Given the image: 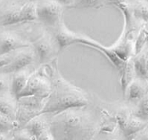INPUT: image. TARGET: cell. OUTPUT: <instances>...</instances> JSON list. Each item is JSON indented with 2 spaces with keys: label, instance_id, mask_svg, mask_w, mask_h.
<instances>
[{
  "label": "cell",
  "instance_id": "cell-1",
  "mask_svg": "<svg viewBox=\"0 0 148 140\" xmlns=\"http://www.w3.org/2000/svg\"><path fill=\"white\" fill-rule=\"evenodd\" d=\"M87 106L69 109L53 115L49 130L54 140H92L97 126Z\"/></svg>",
  "mask_w": 148,
  "mask_h": 140
},
{
  "label": "cell",
  "instance_id": "cell-2",
  "mask_svg": "<svg viewBox=\"0 0 148 140\" xmlns=\"http://www.w3.org/2000/svg\"><path fill=\"white\" fill-rule=\"evenodd\" d=\"M51 93L46 99L41 114L56 115L73 108H82L88 105V97L81 89L72 85L57 72L53 73ZM40 114V115H41Z\"/></svg>",
  "mask_w": 148,
  "mask_h": 140
},
{
  "label": "cell",
  "instance_id": "cell-3",
  "mask_svg": "<svg viewBox=\"0 0 148 140\" xmlns=\"http://www.w3.org/2000/svg\"><path fill=\"white\" fill-rule=\"evenodd\" d=\"M36 3L29 2H10L0 4V26L29 22L37 20Z\"/></svg>",
  "mask_w": 148,
  "mask_h": 140
},
{
  "label": "cell",
  "instance_id": "cell-4",
  "mask_svg": "<svg viewBox=\"0 0 148 140\" xmlns=\"http://www.w3.org/2000/svg\"><path fill=\"white\" fill-rule=\"evenodd\" d=\"M47 98L37 96L21 97L16 100V121L19 129L34 117L41 114Z\"/></svg>",
  "mask_w": 148,
  "mask_h": 140
},
{
  "label": "cell",
  "instance_id": "cell-5",
  "mask_svg": "<svg viewBox=\"0 0 148 140\" xmlns=\"http://www.w3.org/2000/svg\"><path fill=\"white\" fill-rule=\"evenodd\" d=\"M63 6L58 1H39L36 3L37 20L50 28H57L62 22Z\"/></svg>",
  "mask_w": 148,
  "mask_h": 140
},
{
  "label": "cell",
  "instance_id": "cell-6",
  "mask_svg": "<svg viewBox=\"0 0 148 140\" xmlns=\"http://www.w3.org/2000/svg\"><path fill=\"white\" fill-rule=\"evenodd\" d=\"M51 81L42 74L34 73L29 75L23 90L21 92L16 100L21 97L29 96H37L48 98L51 93Z\"/></svg>",
  "mask_w": 148,
  "mask_h": 140
},
{
  "label": "cell",
  "instance_id": "cell-7",
  "mask_svg": "<svg viewBox=\"0 0 148 140\" xmlns=\"http://www.w3.org/2000/svg\"><path fill=\"white\" fill-rule=\"evenodd\" d=\"M35 58L36 56L32 47L16 50L14 53L11 62L7 67L1 69L0 72L13 75L15 73L26 69L34 62Z\"/></svg>",
  "mask_w": 148,
  "mask_h": 140
},
{
  "label": "cell",
  "instance_id": "cell-8",
  "mask_svg": "<svg viewBox=\"0 0 148 140\" xmlns=\"http://www.w3.org/2000/svg\"><path fill=\"white\" fill-rule=\"evenodd\" d=\"M28 47H30V43L17 32L0 30V56Z\"/></svg>",
  "mask_w": 148,
  "mask_h": 140
},
{
  "label": "cell",
  "instance_id": "cell-9",
  "mask_svg": "<svg viewBox=\"0 0 148 140\" xmlns=\"http://www.w3.org/2000/svg\"><path fill=\"white\" fill-rule=\"evenodd\" d=\"M32 48L39 62L46 63L54 57L58 46L53 36L49 33H44L34 40Z\"/></svg>",
  "mask_w": 148,
  "mask_h": 140
},
{
  "label": "cell",
  "instance_id": "cell-10",
  "mask_svg": "<svg viewBox=\"0 0 148 140\" xmlns=\"http://www.w3.org/2000/svg\"><path fill=\"white\" fill-rule=\"evenodd\" d=\"M79 36L80 34L74 33L68 29L62 21L57 27L56 33L53 35L59 51L63 50L72 44H78Z\"/></svg>",
  "mask_w": 148,
  "mask_h": 140
},
{
  "label": "cell",
  "instance_id": "cell-11",
  "mask_svg": "<svg viewBox=\"0 0 148 140\" xmlns=\"http://www.w3.org/2000/svg\"><path fill=\"white\" fill-rule=\"evenodd\" d=\"M124 97L129 102H139L147 93V86L144 80L134 79L124 91Z\"/></svg>",
  "mask_w": 148,
  "mask_h": 140
},
{
  "label": "cell",
  "instance_id": "cell-12",
  "mask_svg": "<svg viewBox=\"0 0 148 140\" xmlns=\"http://www.w3.org/2000/svg\"><path fill=\"white\" fill-rule=\"evenodd\" d=\"M46 114H41L28 121L22 128L29 132L35 139L49 128V121L46 120Z\"/></svg>",
  "mask_w": 148,
  "mask_h": 140
},
{
  "label": "cell",
  "instance_id": "cell-13",
  "mask_svg": "<svg viewBox=\"0 0 148 140\" xmlns=\"http://www.w3.org/2000/svg\"><path fill=\"white\" fill-rule=\"evenodd\" d=\"M0 113L16 121V98L11 91L0 93Z\"/></svg>",
  "mask_w": 148,
  "mask_h": 140
},
{
  "label": "cell",
  "instance_id": "cell-14",
  "mask_svg": "<svg viewBox=\"0 0 148 140\" xmlns=\"http://www.w3.org/2000/svg\"><path fill=\"white\" fill-rule=\"evenodd\" d=\"M148 126V123L139 120L134 116L133 113L132 116L129 118L128 122L124 126L122 130H120L123 134L124 138L126 140L132 139L138 134L139 132L143 131Z\"/></svg>",
  "mask_w": 148,
  "mask_h": 140
},
{
  "label": "cell",
  "instance_id": "cell-15",
  "mask_svg": "<svg viewBox=\"0 0 148 140\" xmlns=\"http://www.w3.org/2000/svg\"><path fill=\"white\" fill-rule=\"evenodd\" d=\"M134 72L136 78L146 80L148 79V53H139L133 58Z\"/></svg>",
  "mask_w": 148,
  "mask_h": 140
},
{
  "label": "cell",
  "instance_id": "cell-16",
  "mask_svg": "<svg viewBox=\"0 0 148 140\" xmlns=\"http://www.w3.org/2000/svg\"><path fill=\"white\" fill-rule=\"evenodd\" d=\"M29 75H30L28 74L26 69L12 75V82H11L10 91L16 98L23 90V89L28 81Z\"/></svg>",
  "mask_w": 148,
  "mask_h": 140
},
{
  "label": "cell",
  "instance_id": "cell-17",
  "mask_svg": "<svg viewBox=\"0 0 148 140\" xmlns=\"http://www.w3.org/2000/svg\"><path fill=\"white\" fill-rule=\"evenodd\" d=\"M111 4L115 5L119 8L122 13L124 15V32H129L134 30V15L132 12V8H131V4L128 2H113L110 3Z\"/></svg>",
  "mask_w": 148,
  "mask_h": 140
},
{
  "label": "cell",
  "instance_id": "cell-18",
  "mask_svg": "<svg viewBox=\"0 0 148 140\" xmlns=\"http://www.w3.org/2000/svg\"><path fill=\"white\" fill-rule=\"evenodd\" d=\"M120 84L123 89V92L126 90L127 87L129 84L136 79V75L134 72V62H133V58L125 62L123 67L120 70Z\"/></svg>",
  "mask_w": 148,
  "mask_h": 140
},
{
  "label": "cell",
  "instance_id": "cell-19",
  "mask_svg": "<svg viewBox=\"0 0 148 140\" xmlns=\"http://www.w3.org/2000/svg\"><path fill=\"white\" fill-rule=\"evenodd\" d=\"M132 12L134 19L139 21L144 22L145 24L148 23V2L138 1L130 3Z\"/></svg>",
  "mask_w": 148,
  "mask_h": 140
},
{
  "label": "cell",
  "instance_id": "cell-20",
  "mask_svg": "<svg viewBox=\"0 0 148 140\" xmlns=\"http://www.w3.org/2000/svg\"><path fill=\"white\" fill-rule=\"evenodd\" d=\"M132 113L136 118L148 123V93L138 102L136 109Z\"/></svg>",
  "mask_w": 148,
  "mask_h": 140
},
{
  "label": "cell",
  "instance_id": "cell-21",
  "mask_svg": "<svg viewBox=\"0 0 148 140\" xmlns=\"http://www.w3.org/2000/svg\"><path fill=\"white\" fill-rule=\"evenodd\" d=\"M148 42V24H145L139 30L136 41L134 43V55L142 53L145 44Z\"/></svg>",
  "mask_w": 148,
  "mask_h": 140
},
{
  "label": "cell",
  "instance_id": "cell-22",
  "mask_svg": "<svg viewBox=\"0 0 148 140\" xmlns=\"http://www.w3.org/2000/svg\"><path fill=\"white\" fill-rule=\"evenodd\" d=\"M17 129H19V126L16 123V121L9 118L8 116L0 113V133L1 134H7L8 132H12Z\"/></svg>",
  "mask_w": 148,
  "mask_h": 140
},
{
  "label": "cell",
  "instance_id": "cell-23",
  "mask_svg": "<svg viewBox=\"0 0 148 140\" xmlns=\"http://www.w3.org/2000/svg\"><path fill=\"white\" fill-rule=\"evenodd\" d=\"M11 140H36L27 130L23 128L12 131Z\"/></svg>",
  "mask_w": 148,
  "mask_h": 140
},
{
  "label": "cell",
  "instance_id": "cell-24",
  "mask_svg": "<svg viewBox=\"0 0 148 140\" xmlns=\"http://www.w3.org/2000/svg\"><path fill=\"white\" fill-rule=\"evenodd\" d=\"M11 82H12V75L0 72V93L10 91Z\"/></svg>",
  "mask_w": 148,
  "mask_h": 140
},
{
  "label": "cell",
  "instance_id": "cell-25",
  "mask_svg": "<svg viewBox=\"0 0 148 140\" xmlns=\"http://www.w3.org/2000/svg\"><path fill=\"white\" fill-rule=\"evenodd\" d=\"M36 140H54L53 139V137L51 134V132L49 130V128H48L47 130H45L43 133H42L40 136L38 137V139Z\"/></svg>",
  "mask_w": 148,
  "mask_h": 140
},
{
  "label": "cell",
  "instance_id": "cell-26",
  "mask_svg": "<svg viewBox=\"0 0 148 140\" xmlns=\"http://www.w3.org/2000/svg\"><path fill=\"white\" fill-rule=\"evenodd\" d=\"M134 138H136L138 140H148V126Z\"/></svg>",
  "mask_w": 148,
  "mask_h": 140
},
{
  "label": "cell",
  "instance_id": "cell-27",
  "mask_svg": "<svg viewBox=\"0 0 148 140\" xmlns=\"http://www.w3.org/2000/svg\"><path fill=\"white\" fill-rule=\"evenodd\" d=\"M0 140H11V137L6 135V134L0 133Z\"/></svg>",
  "mask_w": 148,
  "mask_h": 140
},
{
  "label": "cell",
  "instance_id": "cell-28",
  "mask_svg": "<svg viewBox=\"0 0 148 140\" xmlns=\"http://www.w3.org/2000/svg\"><path fill=\"white\" fill-rule=\"evenodd\" d=\"M106 140H119L117 139H115V138H109V139H107Z\"/></svg>",
  "mask_w": 148,
  "mask_h": 140
},
{
  "label": "cell",
  "instance_id": "cell-29",
  "mask_svg": "<svg viewBox=\"0 0 148 140\" xmlns=\"http://www.w3.org/2000/svg\"><path fill=\"white\" fill-rule=\"evenodd\" d=\"M128 140H138V139H137L136 138H132V139H129Z\"/></svg>",
  "mask_w": 148,
  "mask_h": 140
},
{
  "label": "cell",
  "instance_id": "cell-30",
  "mask_svg": "<svg viewBox=\"0 0 148 140\" xmlns=\"http://www.w3.org/2000/svg\"><path fill=\"white\" fill-rule=\"evenodd\" d=\"M0 4H1V2H0Z\"/></svg>",
  "mask_w": 148,
  "mask_h": 140
}]
</instances>
